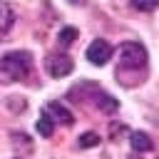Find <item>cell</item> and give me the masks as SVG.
<instances>
[{
	"instance_id": "obj_3",
	"label": "cell",
	"mask_w": 159,
	"mask_h": 159,
	"mask_svg": "<svg viewBox=\"0 0 159 159\" xmlns=\"http://www.w3.org/2000/svg\"><path fill=\"white\" fill-rule=\"evenodd\" d=\"M45 70H47L50 77H65V75H70L75 70V62L65 52H50L45 57Z\"/></svg>"
},
{
	"instance_id": "obj_5",
	"label": "cell",
	"mask_w": 159,
	"mask_h": 159,
	"mask_svg": "<svg viewBox=\"0 0 159 159\" xmlns=\"http://www.w3.org/2000/svg\"><path fill=\"white\" fill-rule=\"evenodd\" d=\"M42 114H45L52 124H55V122H60V124H67V127H70V124L75 122L72 112H70L62 102H50V104H45V112H42Z\"/></svg>"
},
{
	"instance_id": "obj_12",
	"label": "cell",
	"mask_w": 159,
	"mask_h": 159,
	"mask_svg": "<svg viewBox=\"0 0 159 159\" xmlns=\"http://www.w3.org/2000/svg\"><path fill=\"white\" fill-rule=\"evenodd\" d=\"M70 2H72V5H77V7H80V5H84V2H87V0H70Z\"/></svg>"
},
{
	"instance_id": "obj_6",
	"label": "cell",
	"mask_w": 159,
	"mask_h": 159,
	"mask_svg": "<svg viewBox=\"0 0 159 159\" xmlns=\"http://www.w3.org/2000/svg\"><path fill=\"white\" fill-rule=\"evenodd\" d=\"M132 149L134 152H152L154 149V142H152V137L147 134V132H132Z\"/></svg>"
},
{
	"instance_id": "obj_2",
	"label": "cell",
	"mask_w": 159,
	"mask_h": 159,
	"mask_svg": "<svg viewBox=\"0 0 159 159\" xmlns=\"http://www.w3.org/2000/svg\"><path fill=\"white\" fill-rule=\"evenodd\" d=\"M0 77L2 82H30L32 80V55L25 50H15L0 57Z\"/></svg>"
},
{
	"instance_id": "obj_9",
	"label": "cell",
	"mask_w": 159,
	"mask_h": 159,
	"mask_svg": "<svg viewBox=\"0 0 159 159\" xmlns=\"http://www.w3.org/2000/svg\"><path fill=\"white\" fill-rule=\"evenodd\" d=\"M129 2H132V7L139 10V12H152V10L159 7V0H129Z\"/></svg>"
},
{
	"instance_id": "obj_8",
	"label": "cell",
	"mask_w": 159,
	"mask_h": 159,
	"mask_svg": "<svg viewBox=\"0 0 159 159\" xmlns=\"http://www.w3.org/2000/svg\"><path fill=\"white\" fill-rule=\"evenodd\" d=\"M77 27H62L60 30V35H57V42H60V47H70L75 40H77Z\"/></svg>"
},
{
	"instance_id": "obj_4",
	"label": "cell",
	"mask_w": 159,
	"mask_h": 159,
	"mask_svg": "<svg viewBox=\"0 0 159 159\" xmlns=\"http://www.w3.org/2000/svg\"><path fill=\"white\" fill-rule=\"evenodd\" d=\"M109 57H112V45H109L107 40H94V42L87 47V60H89L92 65H97V67L107 65Z\"/></svg>"
},
{
	"instance_id": "obj_10",
	"label": "cell",
	"mask_w": 159,
	"mask_h": 159,
	"mask_svg": "<svg viewBox=\"0 0 159 159\" xmlns=\"http://www.w3.org/2000/svg\"><path fill=\"white\" fill-rule=\"evenodd\" d=\"M37 132H40L42 137H52V132H55V124H52V122H50V119L42 114V117L37 119Z\"/></svg>"
},
{
	"instance_id": "obj_11",
	"label": "cell",
	"mask_w": 159,
	"mask_h": 159,
	"mask_svg": "<svg viewBox=\"0 0 159 159\" xmlns=\"http://www.w3.org/2000/svg\"><path fill=\"white\" fill-rule=\"evenodd\" d=\"M97 144H99V134H94V132H84L80 137V147L82 149H89V147H97Z\"/></svg>"
},
{
	"instance_id": "obj_1",
	"label": "cell",
	"mask_w": 159,
	"mask_h": 159,
	"mask_svg": "<svg viewBox=\"0 0 159 159\" xmlns=\"http://www.w3.org/2000/svg\"><path fill=\"white\" fill-rule=\"evenodd\" d=\"M147 50L139 42H124L119 47V62H117V80L124 87H134L139 82H144V72H147Z\"/></svg>"
},
{
	"instance_id": "obj_7",
	"label": "cell",
	"mask_w": 159,
	"mask_h": 159,
	"mask_svg": "<svg viewBox=\"0 0 159 159\" xmlns=\"http://www.w3.org/2000/svg\"><path fill=\"white\" fill-rule=\"evenodd\" d=\"M15 25V10L10 2H0V32H10Z\"/></svg>"
}]
</instances>
